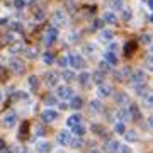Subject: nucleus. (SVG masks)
I'll return each instance as SVG.
<instances>
[{
  "label": "nucleus",
  "mask_w": 153,
  "mask_h": 153,
  "mask_svg": "<svg viewBox=\"0 0 153 153\" xmlns=\"http://www.w3.org/2000/svg\"><path fill=\"white\" fill-rule=\"evenodd\" d=\"M136 48H138V44L134 43V41H128V43L124 44V55L126 56H131Z\"/></svg>",
  "instance_id": "nucleus-17"
},
{
  "label": "nucleus",
  "mask_w": 153,
  "mask_h": 153,
  "mask_svg": "<svg viewBox=\"0 0 153 153\" xmlns=\"http://www.w3.org/2000/svg\"><path fill=\"white\" fill-rule=\"evenodd\" d=\"M80 121H82V116L80 114H71L70 117L66 119V126H68V128H73V126H76Z\"/></svg>",
  "instance_id": "nucleus-18"
},
{
  "label": "nucleus",
  "mask_w": 153,
  "mask_h": 153,
  "mask_svg": "<svg viewBox=\"0 0 153 153\" xmlns=\"http://www.w3.org/2000/svg\"><path fill=\"white\" fill-rule=\"evenodd\" d=\"M109 7L111 10H119V9H123V0H111Z\"/></svg>",
  "instance_id": "nucleus-30"
},
{
  "label": "nucleus",
  "mask_w": 153,
  "mask_h": 153,
  "mask_svg": "<svg viewBox=\"0 0 153 153\" xmlns=\"http://www.w3.org/2000/svg\"><path fill=\"white\" fill-rule=\"evenodd\" d=\"M24 68H26V63L21 60V58H14V60L10 61V70L14 71V73H22L24 71Z\"/></svg>",
  "instance_id": "nucleus-4"
},
{
  "label": "nucleus",
  "mask_w": 153,
  "mask_h": 153,
  "mask_svg": "<svg viewBox=\"0 0 153 153\" xmlns=\"http://www.w3.org/2000/svg\"><path fill=\"white\" fill-rule=\"evenodd\" d=\"M141 43L143 44H150L152 43V36H150V34H143L141 36Z\"/></svg>",
  "instance_id": "nucleus-47"
},
{
  "label": "nucleus",
  "mask_w": 153,
  "mask_h": 153,
  "mask_svg": "<svg viewBox=\"0 0 153 153\" xmlns=\"http://www.w3.org/2000/svg\"><path fill=\"white\" fill-rule=\"evenodd\" d=\"M0 24H7V19H5V17H0Z\"/></svg>",
  "instance_id": "nucleus-50"
},
{
  "label": "nucleus",
  "mask_w": 153,
  "mask_h": 153,
  "mask_svg": "<svg viewBox=\"0 0 153 153\" xmlns=\"http://www.w3.org/2000/svg\"><path fill=\"white\" fill-rule=\"evenodd\" d=\"M70 129H71V134H73V136H80V138H83V134L87 133V128H85L82 123H78L76 126H73Z\"/></svg>",
  "instance_id": "nucleus-11"
},
{
  "label": "nucleus",
  "mask_w": 153,
  "mask_h": 153,
  "mask_svg": "<svg viewBox=\"0 0 153 153\" xmlns=\"http://www.w3.org/2000/svg\"><path fill=\"white\" fill-rule=\"evenodd\" d=\"M27 85H29V88H31L33 92L39 90V78L36 75H29L27 76Z\"/></svg>",
  "instance_id": "nucleus-13"
},
{
  "label": "nucleus",
  "mask_w": 153,
  "mask_h": 153,
  "mask_svg": "<svg viewBox=\"0 0 153 153\" xmlns=\"http://www.w3.org/2000/svg\"><path fill=\"white\" fill-rule=\"evenodd\" d=\"M53 24H56V26H66V16L63 14L61 10H56L55 14H53Z\"/></svg>",
  "instance_id": "nucleus-9"
},
{
  "label": "nucleus",
  "mask_w": 153,
  "mask_h": 153,
  "mask_svg": "<svg viewBox=\"0 0 153 153\" xmlns=\"http://www.w3.org/2000/svg\"><path fill=\"white\" fill-rule=\"evenodd\" d=\"M90 153H100V152H99V150H92Z\"/></svg>",
  "instance_id": "nucleus-53"
},
{
  "label": "nucleus",
  "mask_w": 153,
  "mask_h": 153,
  "mask_svg": "<svg viewBox=\"0 0 153 153\" xmlns=\"http://www.w3.org/2000/svg\"><path fill=\"white\" fill-rule=\"evenodd\" d=\"M76 78H78V82L82 83V85H87L88 80H90V73H88V71H82V73L76 76Z\"/></svg>",
  "instance_id": "nucleus-23"
},
{
  "label": "nucleus",
  "mask_w": 153,
  "mask_h": 153,
  "mask_svg": "<svg viewBox=\"0 0 153 153\" xmlns=\"http://www.w3.org/2000/svg\"><path fill=\"white\" fill-rule=\"evenodd\" d=\"M117 148H119V143L116 141V140H112V141H109V143H105V152L114 153V152H117Z\"/></svg>",
  "instance_id": "nucleus-22"
},
{
  "label": "nucleus",
  "mask_w": 153,
  "mask_h": 153,
  "mask_svg": "<svg viewBox=\"0 0 153 153\" xmlns=\"http://www.w3.org/2000/svg\"><path fill=\"white\" fill-rule=\"evenodd\" d=\"M117 152H119V153H133V152H131V148L128 146V145H119Z\"/></svg>",
  "instance_id": "nucleus-45"
},
{
  "label": "nucleus",
  "mask_w": 153,
  "mask_h": 153,
  "mask_svg": "<svg viewBox=\"0 0 153 153\" xmlns=\"http://www.w3.org/2000/svg\"><path fill=\"white\" fill-rule=\"evenodd\" d=\"M56 117H58V112L53 109H44L43 114H41L43 123H53V121H56Z\"/></svg>",
  "instance_id": "nucleus-6"
},
{
  "label": "nucleus",
  "mask_w": 153,
  "mask_h": 153,
  "mask_svg": "<svg viewBox=\"0 0 153 153\" xmlns=\"http://www.w3.org/2000/svg\"><path fill=\"white\" fill-rule=\"evenodd\" d=\"M58 65H60V66H66V65H68V63H66V58H60V60H58Z\"/></svg>",
  "instance_id": "nucleus-49"
},
{
  "label": "nucleus",
  "mask_w": 153,
  "mask_h": 153,
  "mask_svg": "<svg viewBox=\"0 0 153 153\" xmlns=\"http://www.w3.org/2000/svg\"><path fill=\"white\" fill-rule=\"evenodd\" d=\"M44 83L51 88L56 87V83H58V75H56L55 71H46V73H44Z\"/></svg>",
  "instance_id": "nucleus-5"
},
{
  "label": "nucleus",
  "mask_w": 153,
  "mask_h": 153,
  "mask_svg": "<svg viewBox=\"0 0 153 153\" xmlns=\"http://www.w3.org/2000/svg\"><path fill=\"white\" fill-rule=\"evenodd\" d=\"M131 17H133V14H131L129 9H121V19H123L124 22L131 21Z\"/></svg>",
  "instance_id": "nucleus-27"
},
{
  "label": "nucleus",
  "mask_w": 153,
  "mask_h": 153,
  "mask_svg": "<svg viewBox=\"0 0 153 153\" xmlns=\"http://www.w3.org/2000/svg\"><path fill=\"white\" fill-rule=\"evenodd\" d=\"M43 61L46 63V65H53L55 63V56H53V53H43Z\"/></svg>",
  "instance_id": "nucleus-28"
},
{
  "label": "nucleus",
  "mask_w": 153,
  "mask_h": 153,
  "mask_svg": "<svg viewBox=\"0 0 153 153\" xmlns=\"http://www.w3.org/2000/svg\"><path fill=\"white\" fill-rule=\"evenodd\" d=\"M95 51H97V46H95V44H83V48H82V53L83 55H94V53H95Z\"/></svg>",
  "instance_id": "nucleus-19"
},
{
  "label": "nucleus",
  "mask_w": 153,
  "mask_h": 153,
  "mask_svg": "<svg viewBox=\"0 0 153 153\" xmlns=\"http://www.w3.org/2000/svg\"><path fill=\"white\" fill-rule=\"evenodd\" d=\"M117 117H119V121H121V123H126V121L129 119L131 116H129V111L123 107V109H119V111H117Z\"/></svg>",
  "instance_id": "nucleus-20"
},
{
  "label": "nucleus",
  "mask_w": 153,
  "mask_h": 153,
  "mask_svg": "<svg viewBox=\"0 0 153 153\" xmlns=\"http://www.w3.org/2000/svg\"><path fill=\"white\" fill-rule=\"evenodd\" d=\"M19 51H22V44H21V43L14 44V46L10 48V53H19Z\"/></svg>",
  "instance_id": "nucleus-48"
},
{
  "label": "nucleus",
  "mask_w": 153,
  "mask_h": 153,
  "mask_svg": "<svg viewBox=\"0 0 153 153\" xmlns=\"http://www.w3.org/2000/svg\"><path fill=\"white\" fill-rule=\"evenodd\" d=\"M2 100H4V92L0 90V102H2Z\"/></svg>",
  "instance_id": "nucleus-51"
},
{
  "label": "nucleus",
  "mask_w": 153,
  "mask_h": 153,
  "mask_svg": "<svg viewBox=\"0 0 153 153\" xmlns=\"http://www.w3.org/2000/svg\"><path fill=\"white\" fill-rule=\"evenodd\" d=\"M126 133V140H128V141H138V136H136V131H124Z\"/></svg>",
  "instance_id": "nucleus-36"
},
{
  "label": "nucleus",
  "mask_w": 153,
  "mask_h": 153,
  "mask_svg": "<svg viewBox=\"0 0 153 153\" xmlns=\"http://www.w3.org/2000/svg\"><path fill=\"white\" fill-rule=\"evenodd\" d=\"M136 94L140 95V97H145L148 94V87L146 83H140V85H136Z\"/></svg>",
  "instance_id": "nucleus-25"
},
{
  "label": "nucleus",
  "mask_w": 153,
  "mask_h": 153,
  "mask_svg": "<svg viewBox=\"0 0 153 153\" xmlns=\"http://www.w3.org/2000/svg\"><path fill=\"white\" fill-rule=\"evenodd\" d=\"M94 80H95V83H104V71H95V73H94Z\"/></svg>",
  "instance_id": "nucleus-34"
},
{
  "label": "nucleus",
  "mask_w": 153,
  "mask_h": 153,
  "mask_svg": "<svg viewBox=\"0 0 153 153\" xmlns=\"http://www.w3.org/2000/svg\"><path fill=\"white\" fill-rule=\"evenodd\" d=\"M100 71H111V65L107 63V61H100Z\"/></svg>",
  "instance_id": "nucleus-46"
},
{
  "label": "nucleus",
  "mask_w": 153,
  "mask_h": 153,
  "mask_svg": "<svg viewBox=\"0 0 153 153\" xmlns=\"http://www.w3.org/2000/svg\"><path fill=\"white\" fill-rule=\"evenodd\" d=\"M70 140H71V133L70 131H60V134H58V143L60 145H68L70 143Z\"/></svg>",
  "instance_id": "nucleus-14"
},
{
  "label": "nucleus",
  "mask_w": 153,
  "mask_h": 153,
  "mask_svg": "<svg viewBox=\"0 0 153 153\" xmlns=\"http://www.w3.org/2000/svg\"><path fill=\"white\" fill-rule=\"evenodd\" d=\"M111 94H112L111 85H107V83H99L97 85V95L99 97H109Z\"/></svg>",
  "instance_id": "nucleus-7"
},
{
  "label": "nucleus",
  "mask_w": 153,
  "mask_h": 153,
  "mask_svg": "<svg viewBox=\"0 0 153 153\" xmlns=\"http://www.w3.org/2000/svg\"><path fill=\"white\" fill-rule=\"evenodd\" d=\"M104 60L107 61L111 66H116V65H117V56H116L114 51H107V53L104 55Z\"/></svg>",
  "instance_id": "nucleus-16"
},
{
  "label": "nucleus",
  "mask_w": 153,
  "mask_h": 153,
  "mask_svg": "<svg viewBox=\"0 0 153 153\" xmlns=\"http://www.w3.org/2000/svg\"><path fill=\"white\" fill-rule=\"evenodd\" d=\"M10 29H12V31H16V33H21V31H22V24H21V22H12Z\"/></svg>",
  "instance_id": "nucleus-42"
},
{
  "label": "nucleus",
  "mask_w": 153,
  "mask_h": 153,
  "mask_svg": "<svg viewBox=\"0 0 153 153\" xmlns=\"http://www.w3.org/2000/svg\"><path fill=\"white\" fill-rule=\"evenodd\" d=\"M112 38H114V33H112V31H109V29H107V31H102V33H100V41H104V43L111 41Z\"/></svg>",
  "instance_id": "nucleus-24"
},
{
  "label": "nucleus",
  "mask_w": 153,
  "mask_h": 153,
  "mask_svg": "<svg viewBox=\"0 0 153 153\" xmlns=\"http://www.w3.org/2000/svg\"><path fill=\"white\" fill-rule=\"evenodd\" d=\"M26 56L31 58V60H34V58L38 56V51H36L34 48H27V49H26Z\"/></svg>",
  "instance_id": "nucleus-39"
},
{
  "label": "nucleus",
  "mask_w": 153,
  "mask_h": 153,
  "mask_svg": "<svg viewBox=\"0 0 153 153\" xmlns=\"http://www.w3.org/2000/svg\"><path fill=\"white\" fill-rule=\"evenodd\" d=\"M145 80H146V73L143 70H138L134 71L131 75V82L134 83V85H140V83H145Z\"/></svg>",
  "instance_id": "nucleus-8"
},
{
  "label": "nucleus",
  "mask_w": 153,
  "mask_h": 153,
  "mask_svg": "<svg viewBox=\"0 0 153 153\" xmlns=\"http://www.w3.org/2000/svg\"><path fill=\"white\" fill-rule=\"evenodd\" d=\"M102 26H104V21H102V19H95V21H94V31H100Z\"/></svg>",
  "instance_id": "nucleus-40"
},
{
  "label": "nucleus",
  "mask_w": 153,
  "mask_h": 153,
  "mask_svg": "<svg viewBox=\"0 0 153 153\" xmlns=\"http://www.w3.org/2000/svg\"><path fill=\"white\" fill-rule=\"evenodd\" d=\"M14 99H16V100H27L29 94L27 92H17V94H14Z\"/></svg>",
  "instance_id": "nucleus-38"
},
{
  "label": "nucleus",
  "mask_w": 153,
  "mask_h": 153,
  "mask_svg": "<svg viewBox=\"0 0 153 153\" xmlns=\"http://www.w3.org/2000/svg\"><path fill=\"white\" fill-rule=\"evenodd\" d=\"M29 133V123H22L21 124V129H19V136L21 138H26Z\"/></svg>",
  "instance_id": "nucleus-29"
},
{
  "label": "nucleus",
  "mask_w": 153,
  "mask_h": 153,
  "mask_svg": "<svg viewBox=\"0 0 153 153\" xmlns=\"http://www.w3.org/2000/svg\"><path fill=\"white\" fill-rule=\"evenodd\" d=\"M92 131L95 133V134H104V128H102V126H97V124H94L92 126Z\"/></svg>",
  "instance_id": "nucleus-44"
},
{
  "label": "nucleus",
  "mask_w": 153,
  "mask_h": 153,
  "mask_svg": "<svg viewBox=\"0 0 153 153\" xmlns=\"http://www.w3.org/2000/svg\"><path fill=\"white\" fill-rule=\"evenodd\" d=\"M102 21L104 22H107V24H117V17H116V14L112 10H107V12H104V17H102Z\"/></svg>",
  "instance_id": "nucleus-15"
},
{
  "label": "nucleus",
  "mask_w": 153,
  "mask_h": 153,
  "mask_svg": "<svg viewBox=\"0 0 153 153\" xmlns=\"http://www.w3.org/2000/svg\"><path fill=\"white\" fill-rule=\"evenodd\" d=\"M73 95V90L70 87H66V85H61V87L56 88V97L58 99H63V100H68V99Z\"/></svg>",
  "instance_id": "nucleus-3"
},
{
  "label": "nucleus",
  "mask_w": 153,
  "mask_h": 153,
  "mask_svg": "<svg viewBox=\"0 0 153 153\" xmlns=\"http://www.w3.org/2000/svg\"><path fill=\"white\" fill-rule=\"evenodd\" d=\"M126 100H128V95H126V94H117V95H116V102H117V104H124Z\"/></svg>",
  "instance_id": "nucleus-41"
},
{
  "label": "nucleus",
  "mask_w": 153,
  "mask_h": 153,
  "mask_svg": "<svg viewBox=\"0 0 153 153\" xmlns=\"http://www.w3.org/2000/svg\"><path fill=\"white\" fill-rule=\"evenodd\" d=\"M66 63H68L71 68H76V70L83 68V58H82V55H78V53H70V55L66 56Z\"/></svg>",
  "instance_id": "nucleus-1"
},
{
  "label": "nucleus",
  "mask_w": 153,
  "mask_h": 153,
  "mask_svg": "<svg viewBox=\"0 0 153 153\" xmlns=\"http://www.w3.org/2000/svg\"><path fill=\"white\" fill-rule=\"evenodd\" d=\"M26 4H27L26 0H14V7H16V9H24Z\"/></svg>",
  "instance_id": "nucleus-43"
},
{
  "label": "nucleus",
  "mask_w": 153,
  "mask_h": 153,
  "mask_svg": "<svg viewBox=\"0 0 153 153\" xmlns=\"http://www.w3.org/2000/svg\"><path fill=\"white\" fill-rule=\"evenodd\" d=\"M68 100H70V107L71 109H80V107L83 105V100H82L80 95H71Z\"/></svg>",
  "instance_id": "nucleus-12"
},
{
  "label": "nucleus",
  "mask_w": 153,
  "mask_h": 153,
  "mask_svg": "<svg viewBox=\"0 0 153 153\" xmlns=\"http://www.w3.org/2000/svg\"><path fill=\"white\" fill-rule=\"evenodd\" d=\"M36 148H38L39 153H44V152H48L49 148H51V145H49L48 141H39L38 145H36Z\"/></svg>",
  "instance_id": "nucleus-26"
},
{
  "label": "nucleus",
  "mask_w": 153,
  "mask_h": 153,
  "mask_svg": "<svg viewBox=\"0 0 153 153\" xmlns=\"http://www.w3.org/2000/svg\"><path fill=\"white\" fill-rule=\"evenodd\" d=\"M90 111L92 112H100L102 111V104H100V100H97V99H94V100H90Z\"/></svg>",
  "instance_id": "nucleus-21"
},
{
  "label": "nucleus",
  "mask_w": 153,
  "mask_h": 153,
  "mask_svg": "<svg viewBox=\"0 0 153 153\" xmlns=\"http://www.w3.org/2000/svg\"><path fill=\"white\" fill-rule=\"evenodd\" d=\"M44 104L46 105H56L58 104V97H56V95H49V97L44 99Z\"/></svg>",
  "instance_id": "nucleus-35"
},
{
  "label": "nucleus",
  "mask_w": 153,
  "mask_h": 153,
  "mask_svg": "<svg viewBox=\"0 0 153 153\" xmlns=\"http://www.w3.org/2000/svg\"><path fill=\"white\" fill-rule=\"evenodd\" d=\"M61 76L65 78L66 82H71V80H75V78H76V75H75V73H73V71H68V70H65V71H63V73H61Z\"/></svg>",
  "instance_id": "nucleus-33"
},
{
  "label": "nucleus",
  "mask_w": 153,
  "mask_h": 153,
  "mask_svg": "<svg viewBox=\"0 0 153 153\" xmlns=\"http://www.w3.org/2000/svg\"><path fill=\"white\" fill-rule=\"evenodd\" d=\"M56 153H65V152H56Z\"/></svg>",
  "instance_id": "nucleus-54"
},
{
  "label": "nucleus",
  "mask_w": 153,
  "mask_h": 153,
  "mask_svg": "<svg viewBox=\"0 0 153 153\" xmlns=\"http://www.w3.org/2000/svg\"><path fill=\"white\" fill-rule=\"evenodd\" d=\"M58 39V29L56 27H48L46 33H44V44L46 46H51Z\"/></svg>",
  "instance_id": "nucleus-2"
},
{
  "label": "nucleus",
  "mask_w": 153,
  "mask_h": 153,
  "mask_svg": "<svg viewBox=\"0 0 153 153\" xmlns=\"http://www.w3.org/2000/svg\"><path fill=\"white\" fill-rule=\"evenodd\" d=\"M114 129H116V133H119V134H124V131H126V126H124V123H121V121H117V123H116V126H114Z\"/></svg>",
  "instance_id": "nucleus-37"
},
{
  "label": "nucleus",
  "mask_w": 153,
  "mask_h": 153,
  "mask_svg": "<svg viewBox=\"0 0 153 153\" xmlns=\"http://www.w3.org/2000/svg\"><path fill=\"white\" fill-rule=\"evenodd\" d=\"M128 111H129V116H131L133 119H140V117H141V114H140V111H138L136 105H131Z\"/></svg>",
  "instance_id": "nucleus-31"
},
{
  "label": "nucleus",
  "mask_w": 153,
  "mask_h": 153,
  "mask_svg": "<svg viewBox=\"0 0 153 153\" xmlns=\"http://www.w3.org/2000/svg\"><path fill=\"white\" fill-rule=\"evenodd\" d=\"M46 17V14H44V9H38V10L34 12V21L36 22H41Z\"/></svg>",
  "instance_id": "nucleus-32"
},
{
  "label": "nucleus",
  "mask_w": 153,
  "mask_h": 153,
  "mask_svg": "<svg viewBox=\"0 0 153 153\" xmlns=\"http://www.w3.org/2000/svg\"><path fill=\"white\" fill-rule=\"evenodd\" d=\"M0 153H10V150H4V152H0Z\"/></svg>",
  "instance_id": "nucleus-52"
},
{
  "label": "nucleus",
  "mask_w": 153,
  "mask_h": 153,
  "mask_svg": "<svg viewBox=\"0 0 153 153\" xmlns=\"http://www.w3.org/2000/svg\"><path fill=\"white\" fill-rule=\"evenodd\" d=\"M16 121H17V114H16V112H10V114L4 116L2 124L5 126V128H14V126H16Z\"/></svg>",
  "instance_id": "nucleus-10"
}]
</instances>
